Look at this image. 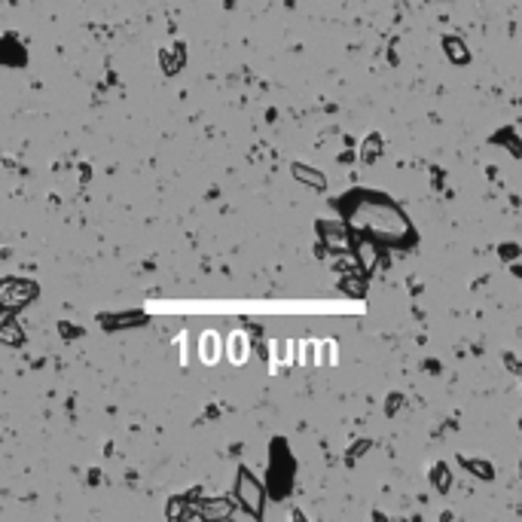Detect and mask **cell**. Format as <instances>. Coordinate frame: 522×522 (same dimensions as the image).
I'll use <instances>...</instances> for the list:
<instances>
[{
  "mask_svg": "<svg viewBox=\"0 0 522 522\" xmlns=\"http://www.w3.org/2000/svg\"><path fill=\"white\" fill-rule=\"evenodd\" d=\"M220 357V345H217V336L214 333H205L202 336V361L214 364Z\"/></svg>",
  "mask_w": 522,
  "mask_h": 522,
  "instance_id": "1",
  "label": "cell"
},
{
  "mask_svg": "<svg viewBox=\"0 0 522 522\" xmlns=\"http://www.w3.org/2000/svg\"><path fill=\"white\" fill-rule=\"evenodd\" d=\"M296 174H300V178H309V183H312V187H324L321 178H318L315 171H302V168H296Z\"/></svg>",
  "mask_w": 522,
  "mask_h": 522,
  "instance_id": "2",
  "label": "cell"
}]
</instances>
